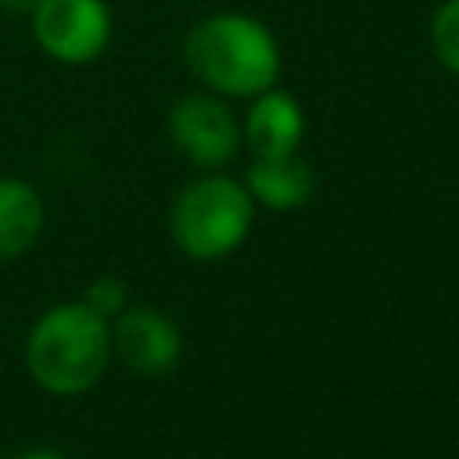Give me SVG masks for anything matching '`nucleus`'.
<instances>
[{"mask_svg":"<svg viewBox=\"0 0 459 459\" xmlns=\"http://www.w3.org/2000/svg\"><path fill=\"white\" fill-rule=\"evenodd\" d=\"M186 72L226 100H251L280 79V43L265 22L244 11H215L183 36Z\"/></svg>","mask_w":459,"mask_h":459,"instance_id":"f257e3e1","label":"nucleus"},{"mask_svg":"<svg viewBox=\"0 0 459 459\" xmlns=\"http://www.w3.org/2000/svg\"><path fill=\"white\" fill-rule=\"evenodd\" d=\"M111 355V319L93 312L82 298L43 308L25 337V369L32 384L57 398L97 387Z\"/></svg>","mask_w":459,"mask_h":459,"instance_id":"f03ea898","label":"nucleus"},{"mask_svg":"<svg viewBox=\"0 0 459 459\" xmlns=\"http://www.w3.org/2000/svg\"><path fill=\"white\" fill-rule=\"evenodd\" d=\"M255 212L258 204L251 201L244 179L215 169L190 179L172 197L169 237L190 262H219L247 240Z\"/></svg>","mask_w":459,"mask_h":459,"instance_id":"7ed1b4c3","label":"nucleus"},{"mask_svg":"<svg viewBox=\"0 0 459 459\" xmlns=\"http://www.w3.org/2000/svg\"><path fill=\"white\" fill-rule=\"evenodd\" d=\"M165 129H169L176 154L204 172L226 169L244 147L240 118L233 115L226 97L212 90H194V93L176 97L169 108Z\"/></svg>","mask_w":459,"mask_h":459,"instance_id":"20e7f679","label":"nucleus"},{"mask_svg":"<svg viewBox=\"0 0 459 459\" xmlns=\"http://www.w3.org/2000/svg\"><path fill=\"white\" fill-rule=\"evenodd\" d=\"M29 25L39 50L61 65H90L111 43L108 0H39Z\"/></svg>","mask_w":459,"mask_h":459,"instance_id":"39448f33","label":"nucleus"},{"mask_svg":"<svg viewBox=\"0 0 459 459\" xmlns=\"http://www.w3.org/2000/svg\"><path fill=\"white\" fill-rule=\"evenodd\" d=\"M111 351L136 377H165L183 359V330L169 312L129 301L111 319Z\"/></svg>","mask_w":459,"mask_h":459,"instance_id":"423d86ee","label":"nucleus"},{"mask_svg":"<svg viewBox=\"0 0 459 459\" xmlns=\"http://www.w3.org/2000/svg\"><path fill=\"white\" fill-rule=\"evenodd\" d=\"M240 133H244V147L251 151V158H287L301 151L305 111L294 93L269 86L258 97H251Z\"/></svg>","mask_w":459,"mask_h":459,"instance_id":"0eeeda50","label":"nucleus"},{"mask_svg":"<svg viewBox=\"0 0 459 459\" xmlns=\"http://www.w3.org/2000/svg\"><path fill=\"white\" fill-rule=\"evenodd\" d=\"M251 201L265 212H298L316 194V172L301 154L287 158H251L244 172Z\"/></svg>","mask_w":459,"mask_h":459,"instance_id":"6e6552de","label":"nucleus"},{"mask_svg":"<svg viewBox=\"0 0 459 459\" xmlns=\"http://www.w3.org/2000/svg\"><path fill=\"white\" fill-rule=\"evenodd\" d=\"M47 222L39 190L29 179L0 176V262L22 258L36 247Z\"/></svg>","mask_w":459,"mask_h":459,"instance_id":"1a4fd4ad","label":"nucleus"},{"mask_svg":"<svg viewBox=\"0 0 459 459\" xmlns=\"http://www.w3.org/2000/svg\"><path fill=\"white\" fill-rule=\"evenodd\" d=\"M430 50L445 72L459 79V0H441L430 18Z\"/></svg>","mask_w":459,"mask_h":459,"instance_id":"9d476101","label":"nucleus"},{"mask_svg":"<svg viewBox=\"0 0 459 459\" xmlns=\"http://www.w3.org/2000/svg\"><path fill=\"white\" fill-rule=\"evenodd\" d=\"M82 301H86L93 312H100L104 319H115V316L129 305V283H126L122 276H97V280H90Z\"/></svg>","mask_w":459,"mask_h":459,"instance_id":"9b49d317","label":"nucleus"},{"mask_svg":"<svg viewBox=\"0 0 459 459\" xmlns=\"http://www.w3.org/2000/svg\"><path fill=\"white\" fill-rule=\"evenodd\" d=\"M11 459H68V455H65V452H57V448L36 445V448H25V452H18V455H11Z\"/></svg>","mask_w":459,"mask_h":459,"instance_id":"f8f14e48","label":"nucleus"},{"mask_svg":"<svg viewBox=\"0 0 459 459\" xmlns=\"http://www.w3.org/2000/svg\"><path fill=\"white\" fill-rule=\"evenodd\" d=\"M36 4H39V0H0V7H4L7 14H29Z\"/></svg>","mask_w":459,"mask_h":459,"instance_id":"ddd939ff","label":"nucleus"}]
</instances>
